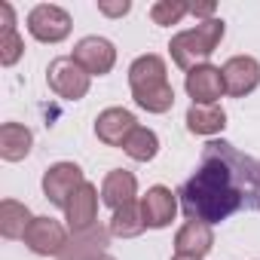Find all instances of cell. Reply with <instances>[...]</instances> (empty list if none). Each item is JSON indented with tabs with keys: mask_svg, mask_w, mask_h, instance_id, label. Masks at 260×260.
<instances>
[{
	"mask_svg": "<svg viewBox=\"0 0 260 260\" xmlns=\"http://www.w3.org/2000/svg\"><path fill=\"white\" fill-rule=\"evenodd\" d=\"M175 260H196V257H181V254H178V257H175Z\"/></svg>",
	"mask_w": 260,
	"mask_h": 260,
	"instance_id": "4316f807",
	"label": "cell"
},
{
	"mask_svg": "<svg viewBox=\"0 0 260 260\" xmlns=\"http://www.w3.org/2000/svg\"><path fill=\"white\" fill-rule=\"evenodd\" d=\"M31 144H34V135L31 128H25L22 122H4L0 128V156L10 159V162H19L31 153Z\"/></svg>",
	"mask_w": 260,
	"mask_h": 260,
	"instance_id": "2e32d148",
	"label": "cell"
},
{
	"mask_svg": "<svg viewBox=\"0 0 260 260\" xmlns=\"http://www.w3.org/2000/svg\"><path fill=\"white\" fill-rule=\"evenodd\" d=\"M31 220L34 217H31V211L22 202H13V199L0 202V233H4L7 239H25Z\"/></svg>",
	"mask_w": 260,
	"mask_h": 260,
	"instance_id": "d6986e66",
	"label": "cell"
},
{
	"mask_svg": "<svg viewBox=\"0 0 260 260\" xmlns=\"http://www.w3.org/2000/svg\"><path fill=\"white\" fill-rule=\"evenodd\" d=\"M214 245V236H211V226L208 223H199V220H187L178 236H175V251L181 257H205Z\"/></svg>",
	"mask_w": 260,
	"mask_h": 260,
	"instance_id": "4fadbf2b",
	"label": "cell"
},
{
	"mask_svg": "<svg viewBox=\"0 0 260 260\" xmlns=\"http://www.w3.org/2000/svg\"><path fill=\"white\" fill-rule=\"evenodd\" d=\"M83 184H86V181H83V172H80V166H74V162H58V166H52V169L43 175V193H46V199H49L52 205H58V208H68L71 196H74Z\"/></svg>",
	"mask_w": 260,
	"mask_h": 260,
	"instance_id": "8992f818",
	"label": "cell"
},
{
	"mask_svg": "<svg viewBox=\"0 0 260 260\" xmlns=\"http://www.w3.org/2000/svg\"><path fill=\"white\" fill-rule=\"evenodd\" d=\"M98 10H101V13H107V16H125V13H128V4H116V7H110V4H101Z\"/></svg>",
	"mask_w": 260,
	"mask_h": 260,
	"instance_id": "cb8c5ba5",
	"label": "cell"
},
{
	"mask_svg": "<svg viewBox=\"0 0 260 260\" xmlns=\"http://www.w3.org/2000/svg\"><path fill=\"white\" fill-rule=\"evenodd\" d=\"M187 220L220 223L236 211L260 208V159L236 150L226 141H208L196 175L181 187Z\"/></svg>",
	"mask_w": 260,
	"mask_h": 260,
	"instance_id": "6da1fadb",
	"label": "cell"
},
{
	"mask_svg": "<svg viewBox=\"0 0 260 260\" xmlns=\"http://www.w3.org/2000/svg\"><path fill=\"white\" fill-rule=\"evenodd\" d=\"M95 211H98V190H95L92 184H83V187L71 196V202H68V208H64L71 233L77 236V233L92 230V226H95Z\"/></svg>",
	"mask_w": 260,
	"mask_h": 260,
	"instance_id": "7c38bea8",
	"label": "cell"
},
{
	"mask_svg": "<svg viewBox=\"0 0 260 260\" xmlns=\"http://www.w3.org/2000/svg\"><path fill=\"white\" fill-rule=\"evenodd\" d=\"M144 230H147V223H144L141 205H135V202H125V205H122V208H116V211H113V217H110V233H113V236H119V239L138 236V233H144Z\"/></svg>",
	"mask_w": 260,
	"mask_h": 260,
	"instance_id": "ffe728a7",
	"label": "cell"
},
{
	"mask_svg": "<svg viewBox=\"0 0 260 260\" xmlns=\"http://www.w3.org/2000/svg\"><path fill=\"white\" fill-rule=\"evenodd\" d=\"M187 92L193 98V104H214L226 89H223V74L220 68L211 64H199L187 74Z\"/></svg>",
	"mask_w": 260,
	"mask_h": 260,
	"instance_id": "8fae6325",
	"label": "cell"
},
{
	"mask_svg": "<svg viewBox=\"0 0 260 260\" xmlns=\"http://www.w3.org/2000/svg\"><path fill=\"white\" fill-rule=\"evenodd\" d=\"M175 211H178V202H175L172 190H166V187H150V190H147V196L141 199L144 223H147V226H153V230H159V226L172 223Z\"/></svg>",
	"mask_w": 260,
	"mask_h": 260,
	"instance_id": "5bb4252c",
	"label": "cell"
},
{
	"mask_svg": "<svg viewBox=\"0 0 260 260\" xmlns=\"http://www.w3.org/2000/svg\"><path fill=\"white\" fill-rule=\"evenodd\" d=\"M25 245L34 254H43V257L55 254L58 257L68 248V230L58 220H52V217H34L28 233H25Z\"/></svg>",
	"mask_w": 260,
	"mask_h": 260,
	"instance_id": "52a82bcc",
	"label": "cell"
},
{
	"mask_svg": "<svg viewBox=\"0 0 260 260\" xmlns=\"http://www.w3.org/2000/svg\"><path fill=\"white\" fill-rule=\"evenodd\" d=\"M71 58H74L89 77H92V74L101 77V74H107V71L113 68V61H116V49H113V43L104 40V37H86V40L77 43V49H74Z\"/></svg>",
	"mask_w": 260,
	"mask_h": 260,
	"instance_id": "ba28073f",
	"label": "cell"
},
{
	"mask_svg": "<svg viewBox=\"0 0 260 260\" xmlns=\"http://www.w3.org/2000/svg\"><path fill=\"white\" fill-rule=\"evenodd\" d=\"M128 86L138 101V107L150 113H166L175 104V89L166 77V61L159 55H141L128 68Z\"/></svg>",
	"mask_w": 260,
	"mask_h": 260,
	"instance_id": "7a4b0ae2",
	"label": "cell"
},
{
	"mask_svg": "<svg viewBox=\"0 0 260 260\" xmlns=\"http://www.w3.org/2000/svg\"><path fill=\"white\" fill-rule=\"evenodd\" d=\"M122 150H125L128 156H132V159H138V162H147V159H153V156H156V150H159V138L150 132V128L138 125L135 132L125 138Z\"/></svg>",
	"mask_w": 260,
	"mask_h": 260,
	"instance_id": "44dd1931",
	"label": "cell"
},
{
	"mask_svg": "<svg viewBox=\"0 0 260 260\" xmlns=\"http://www.w3.org/2000/svg\"><path fill=\"white\" fill-rule=\"evenodd\" d=\"M46 80H49V89L68 101H77L89 92V74L74 58H55L46 71Z\"/></svg>",
	"mask_w": 260,
	"mask_h": 260,
	"instance_id": "277c9868",
	"label": "cell"
},
{
	"mask_svg": "<svg viewBox=\"0 0 260 260\" xmlns=\"http://www.w3.org/2000/svg\"><path fill=\"white\" fill-rule=\"evenodd\" d=\"M135 128H138V122H135V116L128 113L125 107H107V110L95 119V135H98L104 144H110V147H122L125 138L132 135Z\"/></svg>",
	"mask_w": 260,
	"mask_h": 260,
	"instance_id": "30bf717a",
	"label": "cell"
},
{
	"mask_svg": "<svg viewBox=\"0 0 260 260\" xmlns=\"http://www.w3.org/2000/svg\"><path fill=\"white\" fill-rule=\"evenodd\" d=\"M22 49H25V43H22V37L16 34V31H7V34H0V64H16L19 61V55H22Z\"/></svg>",
	"mask_w": 260,
	"mask_h": 260,
	"instance_id": "603a6c76",
	"label": "cell"
},
{
	"mask_svg": "<svg viewBox=\"0 0 260 260\" xmlns=\"http://www.w3.org/2000/svg\"><path fill=\"white\" fill-rule=\"evenodd\" d=\"M187 13H190V4H181V0H159V4L150 10V19L156 25H178Z\"/></svg>",
	"mask_w": 260,
	"mask_h": 260,
	"instance_id": "7402d4cb",
	"label": "cell"
},
{
	"mask_svg": "<svg viewBox=\"0 0 260 260\" xmlns=\"http://www.w3.org/2000/svg\"><path fill=\"white\" fill-rule=\"evenodd\" d=\"M220 40H223V22L220 19H208V22H199L196 28L178 34L169 49H172V58H175L178 68L193 71L217 49Z\"/></svg>",
	"mask_w": 260,
	"mask_h": 260,
	"instance_id": "3957f363",
	"label": "cell"
},
{
	"mask_svg": "<svg viewBox=\"0 0 260 260\" xmlns=\"http://www.w3.org/2000/svg\"><path fill=\"white\" fill-rule=\"evenodd\" d=\"M220 74H223V89H226L230 95H236V98L254 92L257 83H260V64H257L251 55H236V58H230V61L220 68Z\"/></svg>",
	"mask_w": 260,
	"mask_h": 260,
	"instance_id": "9c48e42d",
	"label": "cell"
},
{
	"mask_svg": "<svg viewBox=\"0 0 260 260\" xmlns=\"http://www.w3.org/2000/svg\"><path fill=\"white\" fill-rule=\"evenodd\" d=\"M135 190H138L135 175L116 169V172H110V175L104 178V184H101V199H104V205H110V208L116 211V208H122L125 202H135Z\"/></svg>",
	"mask_w": 260,
	"mask_h": 260,
	"instance_id": "9a60e30c",
	"label": "cell"
},
{
	"mask_svg": "<svg viewBox=\"0 0 260 260\" xmlns=\"http://www.w3.org/2000/svg\"><path fill=\"white\" fill-rule=\"evenodd\" d=\"M95 260H113V257H107V254H98V257H95Z\"/></svg>",
	"mask_w": 260,
	"mask_h": 260,
	"instance_id": "484cf974",
	"label": "cell"
},
{
	"mask_svg": "<svg viewBox=\"0 0 260 260\" xmlns=\"http://www.w3.org/2000/svg\"><path fill=\"white\" fill-rule=\"evenodd\" d=\"M107 233L110 230H101V226L77 233L74 242H68V248L58 254V260H95L101 254V248L107 245Z\"/></svg>",
	"mask_w": 260,
	"mask_h": 260,
	"instance_id": "e0dca14e",
	"label": "cell"
},
{
	"mask_svg": "<svg viewBox=\"0 0 260 260\" xmlns=\"http://www.w3.org/2000/svg\"><path fill=\"white\" fill-rule=\"evenodd\" d=\"M28 31L43 40V43H58L71 34V16L61 10V7H52V4H40L31 10L28 16Z\"/></svg>",
	"mask_w": 260,
	"mask_h": 260,
	"instance_id": "5b68a950",
	"label": "cell"
},
{
	"mask_svg": "<svg viewBox=\"0 0 260 260\" xmlns=\"http://www.w3.org/2000/svg\"><path fill=\"white\" fill-rule=\"evenodd\" d=\"M226 125V113L217 104H193L187 110V128L196 135H214Z\"/></svg>",
	"mask_w": 260,
	"mask_h": 260,
	"instance_id": "ac0fdd59",
	"label": "cell"
},
{
	"mask_svg": "<svg viewBox=\"0 0 260 260\" xmlns=\"http://www.w3.org/2000/svg\"><path fill=\"white\" fill-rule=\"evenodd\" d=\"M190 13L205 19V16H211V13H214V4H193V7H190ZM205 22H208V19H205Z\"/></svg>",
	"mask_w": 260,
	"mask_h": 260,
	"instance_id": "d4e9b609",
	"label": "cell"
}]
</instances>
